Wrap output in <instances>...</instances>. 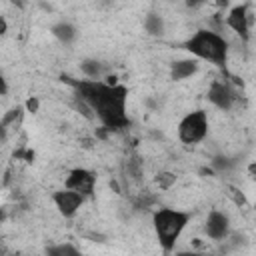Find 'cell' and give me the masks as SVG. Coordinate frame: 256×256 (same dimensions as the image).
<instances>
[{
  "instance_id": "cell-16",
  "label": "cell",
  "mask_w": 256,
  "mask_h": 256,
  "mask_svg": "<svg viewBox=\"0 0 256 256\" xmlns=\"http://www.w3.org/2000/svg\"><path fill=\"white\" fill-rule=\"evenodd\" d=\"M228 190H230L228 194L232 196V200H234V204L242 208V206L246 204V196H244V192H242V190H238V188H234V186H230Z\"/></svg>"
},
{
  "instance_id": "cell-5",
  "label": "cell",
  "mask_w": 256,
  "mask_h": 256,
  "mask_svg": "<svg viewBox=\"0 0 256 256\" xmlns=\"http://www.w3.org/2000/svg\"><path fill=\"white\" fill-rule=\"evenodd\" d=\"M204 234L212 242H222L230 236V216L224 210H210L204 220Z\"/></svg>"
},
{
  "instance_id": "cell-15",
  "label": "cell",
  "mask_w": 256,
  "mask_h": 256,
  "mask_svg": "<svg viewBox=\"0 0 256 256\" xmlns=\"http://www.w3.org/2000/svg\"><path fill=\"white\" fill-rule=\"evenodd\" d=\"M48 254H54V256H60V254H78V248L70 246V244H58V246H52L46 250Z\"/></svg>"
},
{
  "instance_id": "cell-20",
  "label": "cell",
  "mask_w": 256,
  "mask_h": 256,
  "mask_svg": "<svg viewBox=\"0 0 256 256\" xmlns=\"http://www.w3.org/2000/svg\"><path fill=\"white\" fill-rule=\"evenodd\" d=\"M6 138H8V128H4L2 122H0V144L6 142Z\"/></svg>"
},
{
  "instance_id": "cell-8",
  "label": "cell",
  "mask_w": 256,
  "mask_h": 256,
  "mask_svg": "<svg viewBox=\"0 0 256 256\" xmlns=\"http://www.w3.org/2000/svg\"><path fill=\"white\" fill-rule=\"evenodd\" d=\"M94 184H96V176L94 172L86 170V168H74L68 172L66 180H64V186L66 188H72L84 196H90L94 192Z\"/></svg>"
},
{
  "instance_id": "cell-4",
  "label": "cell",
  "mask_w": 256,
  "mask_h": 256,
  "mask_svg": "<svg viewBox=\"0 0 256 256\" xmlns=\"http://www.w3.org/2000/svg\"><path fill=\"white\" fill-rule=\"evenodd\" d=\"M226 26L242 40V42H248L250 38V30L254 26V12L250 10L248 4H238L234 6L228 16H226Z\"/></svg>"
},
{
  "instance_id": "cell-17",
  "label": "cell",
  "mask_w": 256,
  "mask_h": 256,
  "mask_svg": "<svg viewBox=\"0 0 256 256\" xmlns=\"http://www.w3.org/2000/svg\"><path fill=\"white\" fill-rule=\"evenodd\" d=\"M38 108H40V100H38L36 96H30V98L26 100V110H28L30 114H34V112H38Z\"/></svg>"
},
{
  "instance_id": "cell-10",
  "label": "cell",
  "mask_w": 256,
  "mask_h": 256,
  "mask_svg": "<svg viewBox=\"0 0 256 256\" xmlns=\"http://www.w3.org/2000/svg\"><path fill=\"white\" fill-rule=\"evenodd\" d=\"M50 32H52V36H54L56 40H60L62 44H70V42L76 38V28H74L70 22H66V20H60V22L52 24Z\"/></svg>"
},
{
  "instance_id": "cell-9",
  "label": "cell",
  "mask_w": 256,
  "mask_h": 256,
  "mask_svg": "<svg viewBox=\"0 0 256 256\" xmlns=\"http://www.w3.org/2000/svg\"><path fill=\"white\" fill-rule=\"evenodd\" d=\"M198 70H200V62L196 58H176L174 62H170L168 76L172 82H180L192 78Z\"/></svg>"
},
{
  "instance_id": "cell-19",
  "label": "cell",
  "mask_w": 256,
  "mask_h": 256,
  "mask_svg": "<svg viewBox=\"0 0 256 256\" xmlns=\"http://www.w3.org/2000/svg\"><path fill=\"white\" fill-rule=\"evenodd\" d=\"M8 94V82H6V78L0 74V96H6Z\"/></svg>"
},
{
  "instance_id": "cell-22",
  "label": "cell",
  "mask_w": 256,
  "mask_h": 256,
  "mask_svg": "<svg viewBox=\"0 0 256 256\" xmlns=\"http://www.w3.org/2000/svg\"><path fill=\"white\" fill-rule=\"evenodd\" d=\"M6 220V208H0V224Z\"/></svg>"
},
{
  "instance_id": "cell-14",
  "label": "cell",
  "mask_w": 256,
  "mask_h": 256,
  "mask_svg": "<svg viewBox=\"0 0 256 256\" xmlns=\"http://www.w3.org/2000/svg\"><path fill=\"white\" fill-rule=\"evenodd\" d=\"M20 114H22V108H18V106H16V108H10V110L0 118L2 126H4V128H10V126L20 118Z\"/></svg>"
},
{
  "instance_id": "cell-18",
  "label": "cell",
  "mask_w": 256,
  "mask_h": 256,
  "mask_svg": "<svg viewBox=\"0 0 256 256\" xmlns=\"http://www.w3.org/2000/svg\"><path fill=\"white\" fill-rule=\"evenodd\" d=\"M208 2H210V0H184V6L190 8V10H198V8L206 6Z\"/></svg>"
},
{
  "instance_id": "cell-7",
  "label": "cell",
  "mask_w": 256,
  "mask_h": 256,
  "mask_svg": "<svg viewBox=\"0 0 256 256\" xmlns=\"http://www.w3.org/2000/svg\"><path fill=\"white\" fill-rule=\"evenodd\" d=\"M52 200H54V206L58 208V212H60L64 218H70V216H74V214L82 208V204H84V194H80V192H76V190L64 186L62 190H56V192L52 194Z\"/></svg>"
},
{
  "instance_id": "cell-6",
  "label": "cell",
  "mask_w": 256,
  "mask_h": 256,
  "mask_svg": "<svg viewBox=\"0 0 256 256\" xmlns=\"http://www.w3.org/2000/svg\"><path fill=\"white\" fill-rule=\"evenodd\" d=\"M206 98L214 108H218L222 112H228V110H232V106L236 102V92L228 82L212 80V84L208 86Z\"/></svg>"
},
{
  "instance_id": "cell-2",
  "label": "cell",
  "mask_w": 256,
  "mask_h": 256,
  "mask_svg": "<svg viewBox=\"0 0 256 256\" xmlns=\"http://www.w3.org/2000/svg\"><path fill=\"white\" fill-rule=\"evenodd\" d=\"M190 222V212L176 208H158L152 214V228L160 246L170 252Z\"/></svg>"
},
{
  "instance_id": "cell-21",
  "label": "cell",
  "mask_w": 256,
  "mask_h": 256,
  "mask_svg": "<svg viewBox=\"0 0 256 256\" xmlns=\"http://www.w3.org/2000/svg\"><path fill=\"white\" fill-rule=\"evenodd\" d=\"M6 32H8V22L4 18H0V36L6 34Z\"/></svg>"
},
{
  "instance_id": "cell-13",
  "label": "cell",
  "mask_w": 256,
  "mask_h": 256,
  "mask_svg": "<svg viewBox=\"0 0 256 256\" xmlns=\"http://www.w3.org/2000/svg\"><path fill=\"white\" fill-rule=\"evenodd\" d=\"M154 180H156V186H158L160 190H170V188L176 184L178 176H176L174 172H168V170H164V172H158Z\"/></svg>"
},
{
  "instance_id": "cell-1",
  "label": "cell",
  "mask_w": 256,
  "mask_h": 256,
  "mask_svg": "<svg viewBox=\"0 0 256 256\" xmlns=\"http://www.w3.org/2000/svg\"><path fill=\"white\" fill-rule=\"evenodd\" d=\"M184 48L192 56H196L200 60H206V62H212L216 66H226V62H228L230 44H228V40L222 34H218L212 28H200V30H196L184 42Z\"/></svg>"
},
{
  "instance_id": "cell-11",
  "label": "cell",
  "mask_w": 256,
  "mask_h": 256,
  "mask_svg": "<svg viewBox=\"0 0 256 256\" xmlns=\"http://www.w3.org/2000/svg\"><path fill=\"white\" fill-rule=\"evenodd\" d=\"M144 30L150 34V36H162L164 30H166V24H164V18L160 14H146L144 16Z\"/></svg>"
},
{
  "instance_id": "cell-3",
  "label": "cell",
  "mask_w": 256,
  "mask_h": 256,
  "mask_svg": "<svg viewBox=\"0 0 256 256\" xmlns=\"http://www.w3.org/2000/svg\"><path fill=\"white\" fill-rule=\"evenodd\" d=\"M208 114L204 110H192L186 116H182V120L176 126L178 140L186 146H194L208 136Z\"/></svg>"
},
{
  "instance_id": "cell-12",
  "label": "cell",
  "mask_w": 256,
  "mask_h": 256,
  "mask_svg": "<svg viewBox=\"0 0 256 256\" xmlns=\"http://www.w3.org/2000/svg\"><path fill=\"white\" fill-rule=\"evenodd\" d=\"M80 72L88 78V80H98L100 74H102V64L96 60V58H84L80 64H78Z\"/></svg>"
},
{
  "instance_id": "cell-23",
  "label": "cell",
  "mask_w": 256,
  "mask_h": 256,
  "mask_svg": "<svg viewBox=\"0 0 256 256\" xmlns=\"http://www.w3.org/2000/svg\"><path fill=\"white\" fill-rule=\"evenodd\" d=\"M10 2H12V4H16L18 8H22V6H24V0H10Z\"/></svg>"
}]
</instances>
